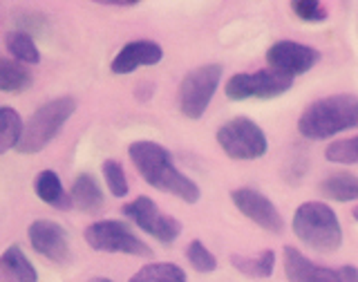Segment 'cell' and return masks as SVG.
Here are the masks:
<instances>
[{"mask_svg":"<svg viewBox=\"0 0 358 282\" xmlns=\"http://www.w3.org/2000/svg\"><path fill=\"white\" fill-rule=\"evenodd\" d=\"M215 139L220 143V148L227 153V157H231L235 162L260 160L268 148L264 130L246 117H235L227 121L217 130Z\"/></svg>","mask_w":358,"mask_h":282,"instance_id":"cell-7","label":"cell"},{"mask_svg":"<svg viewBox=\"0 0 358 282\" xmlns=\"http://www.w3.org/2000/svg\"><path fill=\"white\" fill-rule=\"evenodd\" d=\"M291 11L305 22H322L327 20V9L316 0H296L291 3Z\"/></svg>","mask_w":358,"mask_h":282,"instance_id":"cell-27","label":"cell"},{"mask_svg":"<svg viewBox=\"0 0 358 282\" xmlns=\"http://www.w3.org/2000/svg\"><path fill=\"white\" fill-rule=\"evenodd\" d=\"M25 132V123L20 115L9 106H3L0 110V150L9 153L11 148H18V143Z\"/></svg>","mask_w":358,"mask_h":282,"instance_id":"cell-22","label":"cell"},{"mask_svg":"<svg viewBox=\"0 0 358 282\" xmlns=\"http://www.w3.org/2000/svg\"><path fill=\"white\" fill-rule=\"evenodd\" d=\"M186 260L199 274H213L217 269V258L213 255L206 249V244L199 242V240H193L186 246Z\"/></svg>","mask_w":358,"mask_h":282,"instance_id":"cell-24","label":"cell"},{"mask_svg":"<svg viewBox=\"0 0 358 282\" xmlns=\"http://www.w3.org/2000/svg\"><path fill=\"white\" fill-rule=\"evenodd\" d=\"M83 238L90 249L101 253H126L137 258H152V249L134 233L126 222L99 220L85 229Z\"/></svg>","mask_w":358,"mask_h":282,"instance_id":"cell-5","label":"cell"},{"mask_svg":"<svg viewBox=\"0 0 358 282\" xmlns=\"http://www.w3.org/2000/svg\"><path fill=\"white\" fill-rule=\"evenodd\" d=\"M130 282H188L186 272L173 262H152L141 267Z\"/></svg>","mask_w":358,"mask_h":282,"instance_id":"cell-23","label":"cell"},{"mask_svg":"<svg viewBox=\"0 0 358 282\" xmlns=\"http://www.w3.org/2000/svg\"><path fill=\"white\" fill-rule=\"evenodd\" d=\"M358 128V97L331 94L309 104L298 119V132L305 139L322 141L345 130Z\"/></svg>","mask_w":358,"mask_h":282,"instance_id":"cell-2","label":"cell"},{"mask_svg":"<svg viewBox=\"0 0 358 282\" xmlns=\"http://www.w3.org/2000/svg\"><path fill=\"white\" fill-rule=\"evenodd\" d=\"M231 202L244 218H249L260 229L275 233V235L285 231V220L280 216V211L264 193H260V190L249 188V186L235 188L231 190Z\"/></svg>","mask_w":358,"mask_h":282,"instance_id":"cell-11","label":"cell"},{"mask_svg":"<svg viewBox=\"0 0 358 282\" xmlns=\"http://www.w3.org/2000/svg\"><path fill=\"white\" fill-rule=\"evenodd\" d=\"M324 157L334 164H358V137L341 139L327 146Z\"/></svg>","mask_w":358,"mask_h":282,"instance_id":"cell-26","label":"cell"},{"mask_svg":"<svg viewBox=\"0 0 358 282\" xmlns=\"http://www.w3.org/2000/svg\"><path fill=\"white\" fill-rule=\"evenodd\" d=\"M285 276L289 282H358V269L345 265L341 269H329L311 262L296 246L282 249Z\"/></svg>","mask_w":358,"mask_h":282,"instance_id":"cell-10","label":"cell"},{"mask_svg":"<svg viewBox=\"0 0 358 282\" xmlns=\"http://www.w3.org/2000/svg\"><path fill=\"white\" fill-rule=\"evenodd\" d=\"M318 61H320V52L316 48L296 43V41H278L266 50L268 67L291 78L307 74Z\"/></svg>","mask_w":358,"mask_h":282,"instance_id":"cell-12","label":"cell"},{"mask_svg":"<svg viewBox=\"0 0 358 282\" xmlns=\"http://www.w3.org/2000/svg\"><path fill=\"white\" fill-rule=\"evenodd\" d=\"M101 173H103V179L110 188V193L115 197H126L128 195V177L123 166L117 160H106L103 166H101Z\"/></svg>","mask_w":358,"mask_h":282,"instance_id":"cell-25","label":"cell"},{"mask_svg":"<svg viewBox=\"0 0 358 282\" xmlns=\"http://www.w3.org/2000/svg\"><path fill=\"white\" fill-rule=\"evenodd\" d=\"M231 265L238 269L240 274L249 276V278H271L273 267H275V253L271 249H264L255 258L231 255Z\"/></svg>","mask_w":358,"mask_h":282,"instance_id":"cell-20","label":"cell"},{"mask_svg":"<svg viewBox=\"0 0 358 282\" xmlns=\"http://www.w3.org/2000/svg\"><path fill=\"white\" fill-rule=\"evenodd\" d=\"M320 193L331 202H356L358 199V175L331 173L320 182Z\"/></svg>","mask_w":358,"mask_h":282,"instance_id":"cell-18","label":"cell"},{"mask_svg":"<svg viewBox=\"0 0 358 282\" xmlns=\"http://www.w3.org/2000/svg\"><path fill=\"white\" fill-rule=\"evenodd\" d=\"M352 216H354V220H356V222H358V206H356V209H354V211H352Z\"/></svg>","mask_w":358,"mask_h":282,"instance_id":"cell-29","label":"cell"},{"mask_svg":"<svg viewBox=\"0 0 358 282\" xmlns=\"http://www.w3.org/2000/svg\"><path fill=\"white\" fill-rule=\"evenodd\" d=\"M0 272H3V282H38L36 269L18 244H11L3 251Z\"/></svg>","mask_w":358,"mask_h":282,"instance_id":"cell-16","label":"cell"},{"mask_svg":"<svg viewBox=\"0 0 358 282\" xmlns=\"http://www.w3.org/2000/svg\"><path fill=\"white\" fill-rule=\"evenodd\" d=\"M222 81V65L220 63H208L190 70L182 83H179V92H177V104L179 112L186 119H201L204 112L210 104L213 94Z\"/></svg>","mask_w":358,"mask_h":282,"instance_id":"cell-6","label":"cell"},{"mask_svg":"<svg viewBox=\"0 0 358 282\" xmlns=\"http://www.w3.org/2000/svg\"><path fill=\"white\" fill-rule=\"evenodd\" d=\"M34 190H36V195L45 202V204H50L59 211L72 209V197H70V193H65L61 177L54 171L38 173L36 179H34Z\"/></svg>","mask_w":358,"mask_h":282,"instance_id":"cell-17","label":"cell"},{"mask_svg":"<svg viewBox=\"0 0 358 282\" xmlns=\"http://www.w3.org/2000/svg\"><path fill=\"white\" fill-rule=\"evenodd\" d=\"M31 85V72L25 63L14 59H3L0 63V87L7 94H20Z\"/></svg>","mask_w":358,"mask_h":282,"instance_id":"cell-19","label":"cell"},{"mask_svg":"<svg viewBox=\"0 0 358 282\" xmlns=\"http://www.w3.org/2000/svg\"><path fill=\"white\" fill-rule=\"evenodd\" d=\"M87 282H115V280H110V278H92V280H87Z\"/></svg>","mask_w":358,"mask_h":282,"instance_id":"cell-28","label":"cell"},{"mask_svg":"<svg viewBox=\"0 0 358 282\" xmlns=\"http://www.w3.org/2000/svg\"><path fill=\"white\" fill-rule=\"evenodd\" d=\"M294 85V78L287 74H280L275 70H257V72H240L233 74L227 85H224V94L231 101H246V99H275L289 92Z\"/></svg>","mask_w":358,"mask_h":282,"instance_id":"cell-8","label":"cell"},{"mask_svg":"<svg viewBox=\"0 0 358 282\" xmlns=\"http://www.w3.org/2000/svg\"><path fill=\"white\" fill-rule=\"evenodd\" d=\"M27 235L31 249L43 258H48L50 262L63 265L70 260V238H67V231L59 222L36 220L29 224Z\"/></svg>","mask_w":358,"mask_h":282,"instance_id":"cell-13","label":"cell"},{"mask_svg":"<svg viewBox=\"0 0 358 282\" xmlns=\"http://www.w3.org/2000/svg\"><path fill=\"white\" fill-rule=\"evenodd\" d=\"M70 197H72V206L76 211L90 213V216H94V213L103 209V202H106L103 190H101L99 182L90 173L76 175V179L72 182Z\"/></svg>","mask_w":358,"mask_h":282,"instance_id":"cell-15","label":"cell"},{"mask_svg":"<svg viewBox=\"0 0 358 282\" xmlns=\"http://www.w3.org/2000/svg\"><path fill=\"white\" fill-rule=\"evenodd\" d=\"M123 216L137 224L143 233L152 235L155 240H159L164 244H173L182 235V222L175 220L173 216L162 213L159 206L145 195L128 202L123 206Z\"/></svg>","mask_w":358,"mask_h":282,"instance_id":"cell-9","label":"cell"},{"mask_svg":"<svg viewBox=\"0 0 358 282\" xmlns=\"http://www.w3.org/2000/svg\"><path fill=\"white\" fill-rule=\"evenodd\" d=\"M76 112V101L72 97H59L52 99L48 104H43L38 110H34V115L25 123V132L18 143V153L34 155L41 153L43 148L59 137L63 126Z\"/></svg>","mask_w":358,"mask_h":282,"instance_id":"cell-4","label":"cell"},{"mask_svg":"<svg viewBox=\"0 0 358 282\" xmlns=\"http://www.w3.org/2000/svg\"><path fill=\"white\" fill-rule=\"evenodd\" d=\"M291 231L302 244L320 253H331L343 244V227L334 209L324 202L300 204L291 220Z\"/></svg>","mask_w":358,"mask_h":282,"instance_id":"cell-3","label":"cell"},{"mask_svg":"<svg viewBox=\"0 0 358 282\" xmlns=\"http://www.w3.org/2000/svg\"><path fill=\"white\" fill-rule=\"evenodd\" d=\"M128 155L139 171V175L148 182L152 188L162 193L175 195L186 204H195L201 197L199 186L190 177H186L173 162L171 150H166L157 141H134L130 143Z\"/></svg>","mask_w":358,"mask_h":282,"instance_id":"cell-1","label":"cell"},{"mask_svg":"<svg viewBox=\"0 0 358 282\" xmlns=\"http://www.w3.org/2000/svg\"><path fill=\"white\" fill-rule=\"evenodd\" d=\"M164 59V50L155 41H130L112 59L110 70L115 74H130L137 67L157 65Z\"/></svg>","mask_w":358,"mask_h":282,"instance_id":"cell-14","label":"cell"},{"mask_svg":"<svg viewBox=\"0 0 358 282\" xmlns=\"http://www.w3.org/2000/svg\"><path fill=\"white\" fill-rule=\"evenodd\" d=\"M5 48L18 63H25V65L41 63V52L36 48V43H34L31 34H27V31H20V29L7 31Z\"/></svg>","mask_w":358,"mask_h":282,"instance_id":"cell-21","label":"cell"}]
</instances>
